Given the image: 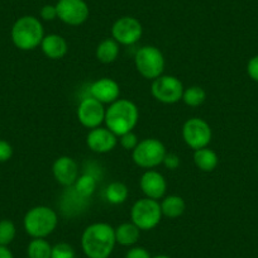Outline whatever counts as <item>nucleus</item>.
<instances>
[{
    "mask_svg": "<svg viewBox=\"0 0 258 258\" xmlns=\"http://www.w3.org/2000/svg\"><path fill=\"white\" fill-rule=\"evenodd\" d=\"M41 49L46 57L51 59H59L66 56L69 44L66 39L59 34H47L42 39Z\"/></svg>",
    "mask_w": 258,
    "mask_h": 258,
    "instance_id": "f3484780",
    "label": "nucleus"
},
{
    "mask_svg": "<svg viewBox=\"0 0 258 258\" xmlns=\"http://www.w3.org/2000/svg\"><path fill=\"white\" fill-rule=\"evenodd\" d=\"M96 185H98L96 178L93 175L85 173V175L79 176L76 182L74 183V187H75V191L79 197L85 199V198H90L95 192Z\"/></svg>",
    "mask_w": 258,
    "mask_h": 258,
    "instance_id": "b1692460",
    "label": "nucleus"
},
{
    "mask_svg": "<svg viewBox=\"0 0 258 258\" xmlns=\"http://www.w3.org/2000/svg\"><path fill=\"white\" fill-rule=\"evenodd\" d=\"M115 244V230L108 223L90 224L81 235V248L88 258H109Z\"/></svg>",
    "mask_w": 258,
    "mask_h": 258,
    "instance_id": "f257e3e1",
    "label": "nucleus"
},
{
    "mask_svg": "<svg viewBox=\"0 0 258 258\" xmlns=\"http://www.w3.org/2000/svg\"><path fill=\"white\" fill-rule=\"evenodd\" d=\"M162 210L157 200L143 198L137 200L131 209V220L141 230H151L160 224Z\"/></svg>",
    "mask_w": 258,
    "mask_h": 258,
    "instance_id": "423d86ee",
    "label": "nucleus"
},
{
    "mask_svg": "<svg viewBox=\"0 0 258 258\" xmlns=\"http://www.w3.org/2000/svg\"><path fill=\"white\" fill-rule=\"evenodd\" d=\"M119 143H120V146L124 150L133 151L137 147L138 143H140V140H138V137L133 132H128L119 137Z\"/></svg>",
    "mask_w": 258,
    "mask_h": 258,
    "instance_id": "cd10ccee",
    "label": "nucleus"
},
{
    "mask_svg": "<svg viewBox=\"0 0 258 258\" xmlns=\"http://www.w3.org/2000/svg\"><path fill=\"white\" fill-rule=\"evenodd\" d=\"M17 235V228L12 220L3 219L0 220V245L8 247L14 240Z\"/></svg>",
    "mask_w": 258,
    "mask_h": 258,
    "instance_id": "a878e982",
    "label": "nucleus"
},
{
    "mask_svg": "<svg viewBox=\"0 0 258 258\" xmlns=\"http://www.w3.org/2000/svg\"><path fill=\"white\" fill-rule=\"evenodd\" d=\"M140 187L146 198L160 200L165 197L166 190H167V182L162 173L155 170H147L141 176Z\"/></svg>",
    "mask_w": 258,
    "mask_h": 258,
    "instance_id": "2eb2a0df",
    "label": "nucleus"
},
{
    "mask_svg": "<svg viewBox=\"0 0 258 258\" xmlns=\"http://www.w3.org/2000/svg\"><path fill=\"white\" fill-rule=\"evenodd\" d=\"M162 163L165 165L166 168L173 171V170H177L178 166H180V163H181V160H180V157L176 155V153H166Z\"/></svg>",
    "mask_w": 258,
    "mask_h": 258,
    "instance_id": "7c9ffc66",
    "label": "nucleus"
},
{
    "mask_svg": "<svg viewBox=\"0 0 258 258\" xmlns=\"http://www.w3.org/2000/svg\"><path fill=\"white\" fill-rule=\"evenodd\" d=\"M152 258H171L170 255H166V254H158V255H155V257Z\"/></svg>",
    "mask_w": 258,
    "mask_h": 258,
    "instance_id": "f704fd0d",
    "label": "nucleus"
},
{
    "mask_svg": "<svg viewBox=\"0 0 258 258\" xmlns=\"http://www.w3.org/2000/svg\"><path fill=\"white\" fill-rule=\"evenodd\" d=\"M194 163L203 172H212L219 163L218 155L210 148H200L194 152Z\"/></svg>",
    "mask_w": 258,
    "mask_h": 258,
    "instance_id": "6ab92c4d",
    "label": "nucleus"
},
{
    "mask_svg": "<svg viewBox=\"0 0 258 258\" xmlns=\"http://www.w3.org/2000/svg\"><path fill=\"white\" fill-rule=\"evenodd\" d=\"M86 145L95 153H108L118 145V136L114 135L110 129L98 126L90 129L86 137Z\"/></svg>",
    "mask_w": 258,
    "mask_h": 258,
    "instance_id": "4468645a",
    "label": "nucleus"
},
{
    "mask_svg": "<svg viewBox=\"0 0 258 258\" xmlns=\"http://www.w3.org/2000/svg\"><path fill=\"white\" fill-rule=\"evenodd\" d=\"M166 151L165 145L156 138H146L140 141L137 147L132 151V158L137 166L147 170L162 165Z\"/></svg>",
    "mask_w": 258,
    "mask_h": 258,
    "instance_id": "0eeeda50",
    "label": "nucleus"
},
{
    "mask_svg": "<svg viewBox=\"0 0 258 258\" xmlns=\"http://www.w3.org/2000/svg\"><path fill=\"white\" fill-rule=\"evenodd\" d=\"M140 119V111L137 105L128 99H118L109 105L105 113L106 128L110 129L115 136L132 132Z\"/></svg>",
    "mask_w": 258,
    "mask_h": 258,
    "instance_id": "f03ea898",
    "label": "nucleus"
},
{
    "mask_svg": "<svg viewBox=\"0 0 258 258\" xmlns=\"http://www.w3.org/2000/svg\"><path fill=\"white\" fill-rule=\"evenodd\" d=\"M23 225L27 234L32 238H46L56 230L58 215L52 208L38 205L26 213Z\"/></svg>",
    "mask_w": 258,
    "mask_h": 258,
    "instance_id": "20e7f679",
    "label": "nucleus"
},
{
    "mask_svg": "<svg viewBox=\"0 0 258 258\" xmlns=\"http://www.w3.org/2000/svg\"><path fill=\"white\" fill-rule=\"evenodd\" d=\"M95 54L101 63H111L119 56V43L113 38L103 39L96 47Z\"/></svg>",
    "mask_w": 258,
    "mask_h": 258,
    "instance_id": "412c9836",
    "label": "nucleus"
},
{
    "mask_svg": "<svg viewBox=\"0 0 258 258\" xmlns=\"http://www.w3.org/2000/svg\"><path fill=\"white\" fill-rule=\"evenodd\" d=\"M14 46L21 51H33L41 46L44 29L41 21L33 16H23L14 22L11 31Z\"/></svg>",
    "mask_w": 258,
    "mask_h": 258,
    "instance_id": "7ed1b4c3",
    "label": "nucleus"
},
{
    "mask_svg": "<svg viewBox=\"0 0 258 258\" xmlns=\"http://www.w3.org/2000/svg\"><path fill=\"white\" fill-rule=\"evenodd\" d=\"M125 258H152V255L146 248L132 247L125 253Z\"/></svg>",
    "mask_w": 258,
    "mask_h": 258,
    "instance_id": "2f4dec72",
    "label": "nucleus"
},
{
    "mask_svg": "<svg viewBox=\"0 0 258 258\" xmlns=\"http://www.w3.org/2000/svg\"><path fill=\"white\" fill-rule=\"evenodd\" d=\"M39 16L43 21L51 22L54 21L57 18V9L56 6H51V4H47V6L42 7L41 12H39Z\"/></svg>",
    "mask_w": 258,
    "mask_h": 258,
    "instance_id": "c756f323",
    "label": "nucleus"
},
{
    "mask_svg": "<svg viewBox=\"0 0 258 258\" xmlns=\"http://www.w3.org/2000/svg\"><path fill=\"white\" fill-rule=\"evenodd\" d=\"M52 245L46 238H32L27 247L28 258H51Z\"/></svg>",
    "mask_w": 258,
    "mask_h": 258,
    "instance_id": "5701e85b",
    "label": "nucleus"
},
{
    "mask_svg": "<svg viewBox=\"0 0 258 258\" xmlns=\"http://www.w3.org/2000/svg\"><path fill=\"white\" fill-rule=\"evenodd\" d=\"M0 258H14V255L7 245H0Z\"/></svg>",
    "mask_w": 258,
    "mask_h": 258,
    "instance_id": "72a5a7b5",
    "label": "nucleus"
},
{
    "mask_svg": "<svg viewBox=\"0 0 258 258\" xmlns=\"http://www.w3.org/2000/svg\"><path fill=\"white\" fill-rule=\"evenodd\" d=\"M52 173H53L54 180L64 187L74 186L80 176L78 162L69 156H61L54 161L52 166Z\"/></svg>",
    "mask_w": 258,
    "mask_h": 258,
    "instance_id": "ddd939ff",
    "label": "nucleus"
},
{
    "mask_svg": "<svg viewBox=\"0 0 258 258\" xmlns=\"http://www.w3.org/2000/svg\"><path fill=\"white\" fill-rule=\"evenodd\" d=\"M205 99H207V93L200 86H190L183 90L182 101L191 108H197L204 104Z\"/></svg>",
    "mask_w": 258,
    "mask_h": 258,
    "instance_id": "393cba45",
    "label": "nucleus"
},
{
    "mask_svg": "<svg viewBox=\"0 0 258 258\" xmlns=\"http://www.w3.org/2000/svg\"><path fill=\"white\" fill-rule=\"evenodd\" d=\"M247 74L253 81L258 83V54L252 57L247 63Z\"/></svg>",
    "mask_w": 258,
    "mask_h": 258,
    "instance_id": "473e14b6",
    "label": "nucleus"
},
{
    "mask_svg": "<svg viewBox=\"0 0 258 258\" xmlns=\"http://www.w3.org/2000/svg\"><path fill=\"white\" fill-rule=\"evenodd\" d=\"M165 57L160 48L155 46H143L135 56V64L141 76L147 80L160 78L165 70Z\"/></svg>",
    "mask_w": 258,
    "mask_h": 258,
    "instance_id": "39448f33",
    "label": "nucleus"
},
{
    "mask_svg": "<svg viewBox=\"0 0 258 258\" xmlns=\"http://www.w3.org/2000/svg\"><path fill=\"white\" fill-rule=\"evenodd\" d=\"M183 85L176 76L161 75L151 86L153 98L162 104H176L182 100Z\"/></svg>",
    "mask_w": 258,
    "mask_h": 258,
    "instance_id": "1a4fd4ad",
    "label": "nucleus"
},
{
    "mask_svg": "<svg viewBox=\"0 0 258 258\" xmlns=\"http://www.w3.org/2000/svg\"><path fill=\"white\" fill-rule=\"evenodd\" d=\"M105 113L106 109L104 108V104L93 96L83 99L78 106L79 121L88 129L100 126L105 120Z\"/></svg>",
    "mask_w": 258,
    "mask_h": 258,
    "instance_id": "f8f14e48",
    "label": "nucleus"
},
{
    "mask_svg": "<svg viewBox=\"0 0 258 258\" xmlns=\"http://www.w3.org/2000/svg\"><path fill=\"white\" fill-rule=\"evenodd\" d=\"M56 9L57 18L71 27L84 24L90 14V9L85 0H58Z\"/></svg>",
    "mask_w": 258,
    "mask_h": 258,
    "instance_id": "9d476101",
    "label": "nucleus"
},
{
    "mask_svg": "<svg viewBox=\"0 0 258 258\" xmlns=\"http://www.w3.org/2000/svg\"><path fill=\"white\" fill-rule=\"evenodd\" d=\"M51 258H76V252L71 244L66 242H59L52 245Z\"/></svg>",
    "mask_w": 258,
    "mask_h": 258,
    "instance_id": "bb28decb",
    "label": "nucleus"
},
{
    "mask_svg": "<svg viewBox=\"0 0 258 258\" xmlns=\"http://www.w3.org/2000/svg\"><path fill=\"white\" fill-rule=\"evenodd\" d=\"M13 156V147L9 142L4 140H0V163L7 162Z\"/></svg>",
    "mask_w": 258,
    "mask_h": 258,
    "instance_id": "c85d7f7f",
    "label": "nucleus"
},
{
    "mask_svg": "<svg viewBox=\"0 0 258 258\" xmlns=\"http://www.w3.org/2000/svg\"><path fill=\"white\" fill-rule=\"evenodd\" d=\"M90 94L93 98L103 104H113L120 95V86L115 80L109 78H103L91 84Z\"/></svg>",
    "mask_w": 258,
    "mask_h": 258,
    "instance_id": "dca6fc26",
    "label": "nucleus"
},
{
    "mask_svg": "<svg viewBox=\"0 0 258 258\" xmlns=\"http://www.w3.org/2000/svg\"><path fill=\"white\" fill-rule=\"evenodd\" d=\"M114 230H115L116 243L123 247H132L140 240L141 229L132 222L121 223L120 225L114 228Z\"/></svg>",
    "mask_w": 258,
    "mask_h": 258,
    "instance_id": "a211bd4d",
    "label": "nucleus"
},
{
    "mask_svg": "<svg viewBox=\"0 0 258 258\" xmlns=\"http://www.w3.org/2000/svg\"><path fill=\"white\" fill-rule=\"evenodd\" d=\"M143 34V27L137 18L121 17L114 22L111 27V36L119 44L132 46L137 43Z\"/></svg>",
    "mask_w": 258,
    "mask_h": 258,
    "instance_id": "9b49d317",
    "label": "nucleus"
},
{
    "mask_svg": "<svg viewBox=\"0 0 258 258\" xmlns=\"http://www.w3.org/2000/svg\"><path fill=\"white\" fill-rule=\"evenodd\" d=\"M213 132L209 123L202 118H190L182 125V138L194 151L205 148L212 141Z\"/></svg>",
    "mask_w": 258,
    "mask_h": 258,
    "instance_id": "6e6552de",
    "label": "nucleus"
},
{
    "mask_svg": "<svg viewBox=\"0 0 258 258\" xmlns=\"http://www.w3.org/2000/svg\"><path fill=\"white\" fill-rule=\"evenodd\" d=\"M129 197V190L125 183L120 181H114L109 183L105 188V199L113 205H120L126 202Z\"/></svg>",
    "mask_w": 258,
    "mask_h": 258,
    "instance_id": "4be33fe9",
    "label": "nucleus"
},
{
    "mask_svg": "<svg viewBox=\"0 0 258 258\" xmlns=\"http://www.w3.org/2000/svg\"><path fill=\"white\" fill-rule=\"evenodd\" d=\"M160 205L162 215H165L166 218H170V219H176V218L181 217L186 210L185 200L177 195L166 197Z\"/></svg>",
    "mask_w": 258,
    "mask_h": 258,
    "instance_id": "aec40b11",
    "label": "nucleus"
}]
</instances>
